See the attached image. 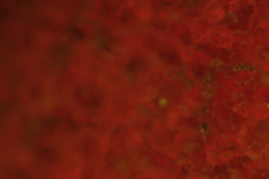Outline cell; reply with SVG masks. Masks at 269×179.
<instances>
[{
    "label": "cell",
    "instance_id": "obj_3",
    "mask_svg": "<svg viewBox=\"0 0 269 179\" xmlns=\"http://www.w3.org/2000/svg\"><path fill=\"white\" fill-rule=\"evenodd\" d=\"M165 103H166V101H165V100H161V102H160V104L161 105H163V104H165Z\"/></svg>",
    "mask_w": 269,
    "mask_h": 179
},
{
    "label": "cell",
    "instance_id": "obj_2",
    "mask_svg": "<svg viewBox=\"0 0 269 179\" xmlns=\"http://www.w3.org/2000/svg\"><path fill=\"white\" fill-rule=\"evenodd\" d=\"M73 30H74V33H75V34H76V35L79 38H82V37H83V34H82V33L81 32L80 30H79V29H78L77 28H74Z\"/></svg>",
    "mask_w": 269,
    "mask_h": 179
},
{
    "label": "cell",
    "instance_id": "obj_1",
    "mask_svg": "<svg viewBox=\"0 0 269 179\" xmlns=\"http://www.w3.org/2000/svg\"><path fill=\"white\" fill-rule=\"evenodd\" d=\"M16 177L19 179H29L28 175L24 171H18L16 173Z\"/></svg>",
    "mask_w": 269,
    "mask_h": 179
}]
</instances>
